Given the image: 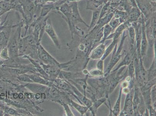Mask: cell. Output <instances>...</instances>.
Masks as SVG:
<instances>
[{"label": "cell", "instance_id": "obj_13", "mask_svg": "<svg viewBox=\"0 0 156 116\" xmlns=\"http://www.w3.org/2000/svg\"><path fill=\"white\" fill-rule=\"evenodd\" d=\"M133 96L131 93H129L127 94L126 97L124 109L122 111L121 114H131L130 113L133 112Z\"/></svg>", "mask_w": 156, "mask_h": 116}, {"label": "cell", "instance_id": "obj_9", "mask_svg": "<svg viewBox=\"0 0 156 116\" xmlns=\"http://www.w3.org/2000/svg\"><path fill=\"white\" fill-rule=\"evenodd\" d=\"M117 45H115L114 48L111 60L110 63H108V66L106 69V73L105 75V76H107L111 73L112 69L114 67L115 65L117 64L121 58L122 56L120 54V53L117 52Z\"/></svg>", "mask_w": 156, "mask_h": 116}, {"label": "cell", "instance_id": "obj_22", "mask_svg": "<svg viewBox=\"0 0 156 116\" xmlns=\"http://www.w3.org/2000/svg\"><path fill=\"white\" fill-rule=\"evenodd\" d=\"M122 90V88L121 87H120L119 94V97H118L117 100L115 104L113 107V110H112V113L114 116H118L119 114L120 111V102H121Z\"/></svg>", "mask_w": 156, "mask_h": 116}, {"label": "cell", "instance_id": "obj_12", "mask_svg": "<svg viewBox=\"0 0 156 116\" xmlns=\"http://www.w3.org/2000/svg\"><path fill=\"white\" fill-rule=\"evenodd\" d=\"M104 43H100L95 49H94L90 55V59L93 60L101 59L106 49V45Z\"/></svg>", "mask_w": 156, "mask_h": 116}, {"label": "cell", "instance_id": "obj_40", "mask_svg": "<svg viewBox=\"0 0 156 116\" xmlns=\"http://www.w3.org/2000/svg\"><path fill=\"white\" fill-rule=\"evenodd\" d=\"M81 1V0H67V2L68 3H70L72 2H77V1Z\"/></svg>", "mask_w": 156, "mask_h": 116}, {"label": "cell", "instance_id": "obj_5", "mask_svg": "<svg viewBox=\"0 0 156 116\" xmlns=\"http://www.w3.org/2000/svg\"><path fill=\"white\" fill-rule=\"evenodd\" d=\"M41 65L46 73L49 76L51 81H53L59 77L62 70L59 67L51 65L45 64L41 62Z\"/></svg>", "mask_w": 156, "mask_h": 116}, {"label": "cell", "instance_id": "obj_36", "mask_svg": "<svg viewBox=\"0 0 156 116\" xmlns=\"http://www.w3.org/2000/svg\"><path fill=\"white\" fill-rule=\"evenodd\" d=\"M151 100L153 103L154 104V108L156 109V86L154 85L153 86V88H152L151 94Z\"/></svg>", "mask_w": 156, "mask_h": 116}, {"label": "cell", "instance_id": "obj_38", "mask_svg": "<svg viewBox=\"0 0 156 116\" xmlns=\"http://www.w3.org/2000/svg\"><path fill=\"white\" fill-rule=\"evenodd\" d=\"M97 68L98 70L100 71L103 72V69H104V63L103 60L101 59L98 62L97 64Z\"/></svg>", "mask_w": 156, "mask_h": 116}, {"label": "cell", "instance_id": "obj_33", "mask_svg": "<svg viewBox=\"0 0 156 116\" xmlns=\"http://www.w3.org/2000/svg\"><path fill=\"white\" fill-rule=\"evenodd\" d=\"M0 59L5 61L9 60L10 59L7 47L4 48L0 52Z\"/></svg>", "mask_w": 156, "mask_h": 116}, {"label": "cell", "instance_id": "obj_8", "mask_svg": "<svg viewBox=\"0 0 156 116\" xmlns=\"http://www.w3.org/2000/svg\"><path fill=\"white\" fill-rule=\"evenodd\" d=\"M138 9L141 11L142 15L147 18L149 15L151 5L147 0H135Z\"/></svg>", "mask_w": 156, "mask_h": 116}, {"label": "cell", "instance_id": "obj_17", "mask_svg": "<svg viewBox=\"0 0 156 116\" xmlns=\"http://www.w3.org/2000/svg\"><path fill=\"white\" fill-rule=\"evenodd\" d=\"M106 99L105 97L99 99L98 100H96L94 101L92 104L91 107L89 108L90 111H91L93 115H96V113H97V110L103 104V103H105Z\"/></svg>", "mask_w": 156, "mask_h": 116}, {"label": "cell", "instance_id": "obj_37", "mask_svg": "<svg viewBox=\"0 0 156 116\" xmlns=\"http://www.w3.org/2000/svg\"><path fill=\"white\" fill-rule=\"evenodd\" d=\"M62 106H63L65 112H66V114L67 116H74L72 111L69 108V106L67 104H64Z\"/></svg>", "mask_w": 156, "mask_h": 116}, {"label": "cell", "instance_id": "obj_25", "mask_svg": "<svg viewBox=\"0 0 156 116\" xmlns=\"http://www.w3.org/2000/svg\"><path fill=\"white\" fill-rule=\"evenodd\" d=\"M117 42L118 39H113L112 42L110 44L108 47L105 50L104 54L101 58V60H104L108 56V55L110 54L112 51L114 49L115 45L117 44Z\"/></svg>", "mask_w": 156, "mask_h": 116}, {"label": "cell", "instance_id": "obj_2", "mask_svg": "<svg viewBox=\"0 0 156 116\" xmlns=\"http://www.w3.org/2000/svg\"><path fill=\"white\" fill-rule=\"evenodd\" d=\"M37 54L38 59L42 63L45 64L56 66L60 69V63L47 51L41 43H38L37 46Z\"/></svg>", "mask_w": 156, "mask_h": 116}, {"label": "cell", "instance_id": "obj_32", "mask_svg": "<svg viewBox=\"0 0 156 116\" xmlns=\"http://www.w3.org/2000/svg\"><path fill=\"white\" fill-rule=\"evenodd\" d=\"M16 79L18 80H20V81L26 82V83H33L32 80L30 78L29 75L28 74H26V73L18 75L17 76Z\"/></svg>", "mask_w": 156, "mask_h": 116}, {"label": "cell", "instance_id": "obj_16", "mask_svg": "<svg viewBox=\"0 0 156 116\" xmlns=\"http://www.w3.org/2000/svg\"><path fill=\"white\" fill-rule=\"evenodd\" d=\"M104 0H88L87 1L86 9L93 11L101 10Z\"/></svg>", "mask_w": 156, "mask_h": 116}, {"label": "cell", "instance_id": "obj_15", "mask_svg": "<svg viewBox=\"0 0 156 116\" xmlns=\"http://www.w3.org/2000/svg\"><path fill=\"white\" fill-rule=\"evenodd\" d=\"M129 24V22H123L120 24L117 28H116V30L113 33L111 34L107 38V39H118V38L120 35L122 33L125 29L126 28L128 27L129 26H130Z\"/></svg>", "mask_w": 156, "mask_h": 116}, {"label": "cell", "instance_id": "obj_20", "mask_svg": "<svg viewBox=\"0 0 156 116\" xmlns=\"http://www.w3.org/2000/svg\"><path fill=\"white\" fill-rule=\"evenodd\" d=\"M133 53H129L126 55L121 63H120L119 66H118L117 68L113 70L112 72H115L119 69L120 67H123V66H129L132 60H133Z\"/></svg>", "mask_w": 156, "mask_h": 116}, {"label": "cell", "instance_id": "obj_14", "mask_svg": "<svg viewBox=\"0 0 156 116\" xmlns=\"http://www.w3.org/2000/svg\"><path fill=\"white\" fill-rule=\"evenodd\" d=\"M54 3L48 2L41 5L40 13L38 17L44 18L48 15L51 12H53L55 9Z\"/></svg>", "mask_w": 156, "mask_h": 116}, {"label": "cell", "instance_id": "obj_21", "mask_svg": "<svg viewBox=\"0 0 156 116\" xmlns=\"http://www.w3.org/2000/svg\"><path fill=\"white\" fill-rule=\"evenodd\" d=\"M69 103L71 104L72 107H74L77 110V111L80 113L82 116L87 111V110L89 109L88 107H86V106L80 105V104L76 103V102L74 101L71 99L70 100Z\"/></svg>", "mask_w": 156, "mask_h": 116}, {"label": "cell", "instance_id": "obj_34", "mask_svg": "<svg viewBox=\"0 0 156 116\" xmlns=\"http://www.w3.org/2000/svg\"><path fill=\"white\" fill-rule=\"evenodd\" d=\"M103 72L100 71L98 69L91 70L88 73V75H90L92 77H97L98 76H103Z\"/></svg>", "mask_w": 156, "mask_h": 116}, {"label": "cell", "instance_id": "obj_31", "mask_svg": "<svg viewBox=\"0 0 156 116\" xmlns=\"http://www.w3.org/2000/svg\"><path fill=\"white\" fill-rule=\"evenodd\" d=\"M110 4H109L108 3L103 5L101 8V10L100 11L99 19L104 17L107 14L109 13L108 12L109 10H110Z\"/></svg>", "mask_w": 156, "mask_h": 116}, {"label": "cell", "instance_id": "obj_29", "mask_svg": "<svg viewBox=\"0 0 156 116\" xmlns=\"http://www.w3.org/2000/svg\"><path fill=\"white\" fill-rule=\"evenodd\" d=\"M142 85L143 86H142L141 88L142 91H145L150 90L151 87L156 85V78L152 80L144 82Z\"/></svg>", "mask_w": 156, "mask_h": 116}, {"label": "cell", "instance_id": "obj_19", "mask_svg": "<svg viewBox=\"0 0 156 116\" xmlns=\"http://www.w3.org/2000/svg\"><path fill=\"white\" fill-rule=\"evenodd\" d=\"M101 10H98L93 11L91 23L90 24V26H89L88 30H91L95 26L99 20V18H100Z\"/></svg>", "mask_w": 156, "mask_h": 116}, {"label": "cell", "instance_id": "obj_18", "mask_svg": "<svg viewBox=\"0 0 156 116\" xmlns=\"http://www.w3.org/2000/svg\"><path fill=\"white\" fill-rule=\"evenodd\" d=\"M103 27L101 28L100 30L98 31V32H96V35H95L94 38L93 39L91 47L90 49V50L89 51L90 53L92 51V50H93L96 44H97V43H100L101 41V39L103 38Z\"/></svg>", "mask_w": 156, "mask_h": 116}, {"label": "cell", "instance_id": "obj_28", "mask_svg": "<svg viewBox=\"0 0 156 116\" xmlns=\"http://www.w3.org/2000/svg\"><path fill=\"white\" fill-rule=\"evenodd\" d=\"M147 81L153 80L156 78V63L154 60L152 65L149 70L148 73H147Z\"/></svg>", "mask_w": 156, "mask_h": 116}, {"label": "cell", "instance_id": "obj_23", "mask_svg": "<svg viewBox=\"0 0 156 116\" xmlns=\"http://www.w3.org/2000/svg\"><path fill=\"white\" fill-rule=\"evenodd\" d=\"M140 15L141 12L138 8L137 7H134L130 9L129 15V18L131 22H134L140 17Z\"/></svg>", "mask_w": 156, "mask_h": 116}, {"label": "cell", "instance_id": "obj_39", "mask_svg": "<svg viewBox=\"0 0 156 116\" xmlns=\"http://www.w3.org/2000/svg\"><path fill=\"white\" fill-rule=\"evenodd\" d=\"M5 113L4 110L0 107V116H5Z\"/></svg>", "mask_w": 156, "mask_h": 116}, {"label": "cell", "instance_id": "obj_26", "mask_svg": "<svg viewBox=\"0 0 156 116\" xmlns=\"http://www.w3.org/2000/svg\"><path fill=\"white\" fill-rule=\"evenodd\" d=\"M123 78V76H119L118 75L117 77L113 79L112 80V81L111 82L110 89H109V93L110 94L113 91L115 88L116 86H117V84H119V83L120 81V80H121Z\"/></svg>", "mask_w": 156, "mask_h": 116}, {"label": "cell", "instance_id": "obj_6", "mask_svg": "<svg viewBox=\"0 0 156 116\" xmlns=\"http://www.w3.org/2000/svg\"><path fill=\"white\" fill-rule=\"evenodd\" d=\"M45 32H46L48 36L51 39L55 46L58 49H60V43L58 37L52 26L51 22L49 18L48 19L45 28Z\"/></svg>", "mask_w": 156, "mask_h": 116}, {"label": "cell", "instance_id": "obj_11", "mask_svg": "<svg viewBox=\"0 0 156 116\" xmlns=\"http://www.w3.org/2000/svg\"><path fill=\"white\" fill-rule=\"evenodd\" d=\"M28 75L34 83L48 86H53V82L45 80L38 73H33L32 74H29Z\"/></svg>", "mask_w": 156, "mask_h": 116}, {"label": "cell", "instance_id": "obj_30", "mask_svg": "<svg viewBox=\"0 0 156 116\" xmlns=\"http://www.w3.org/2000/svg\"><path fill=\"white\" fill-rule=\"evenodd\" d=\"M120 24H121V23L120 22V19L116 17H114V16L113 17L108 23L109 25L112 28L113 30L115 29Z\"/></svg>", "mask_w": 156, "mask_h": 116}, {"label": "cell", "instance_id": "obj_3", "mask_svg": "<svg viewBox=\"0 0 156 116\" xmlns=\"http://www.w3.org/2000/svg\"><path fill=\"white\" fill-rule=\"evenodd\" d=\"M15 28V25L6 20V25L4 29L0 32V52L7 47L10 37L11 29Z\"/></svg>", "mask_w": 156, "mask_h": 116}, {"label": "cell", "instance_id": "obj_4", "mask_svg": "<svg viewBox=\"0 0 156 116\" xmlns=\"http://www.w3.org/2000/svg\"><path fill=\"white\" fill-rule=\"evenodd\" d=\"M72 3V4H71L72 5V9L71 21L73 27L76 29L77 24L82 23L84 24L85 26L89 28V25L85 22L81 16L77 2H74Z\"/></svg>", "mask_w": 156, "mask_h": 116}, {"label": "cell", "instance_id": "obj_24", "mask_svg": "<svg viewBox=\"0 0 156 116\" xmlns=\"http://www.w3.org/2000/svg\"><path fill=\"white\" fill-rule=\"evenodd\" d=\"M112 31H113L112 28L108 24L105 25L103 26V39L101 41L100 43H104L105 41L106 40Z\"/></svg>", "mask_w": 156, "mask_h": 116}, {"label": "cell", "instance_id": "obj_35", "mask_svg": "<svg viewBox=\"0 0 156 116\" xmlns=\"http://www.w3.org/2000/svg\"><path fill=\"white\" fill-rule=\"evenodd\" d=\"M129 66V74L130 76V77L132 78L133 75H134V72H135L134 61H133V60H132L131 63H130Z\"/></svg>", "mask_w": 156, "mask_h": 116}, {"label": "cell", "instance_id": "obj_1", "mask_svg": "<svg viewBox=\"0 0 156 116\" xmlns=\"http://www.w3.org/2000/svg\"><path fill=\"white\" fill-rule=\"evenodd\" d=\"M24 26L23 20L20 21L19 25L16 27L15 32L12 37H10L9 42L7 45L8 51L10 59H15L18 56V45L20 39L22 38V29Z\"/></svg>", "mask_w": 156, "mask_h": 116}, {"label": "cell", "instance_id": "obj_27", "mask_svg": "<svg viewBox=\"0 0 156 116\" xmlns=\"http://www.w3.org/2000/svg\"><path fill=\"white\" fill-rule=\"evenodd\" d=\"M127 28L130 36L131 48L133 49V46H134L135 40L136 39L135 32L134 27L132 25H130Z\"/></svg>", "mask_w": 156, "mask_h": 116}, {"label": "cell", "instance_id": "obj_10", "mask_svg": "<svg viewBox=\"0 0 156 116\" xmlns=\"http://www.w3.org/2000/svg\"><path fill=\"white\" fill-rule=\"evenodd\" d=\"M132 26L134 27L135 32L136 45L137 52L140 51V49L141 45L142 33V27L141 22H134Z\"/></svg>", "mask_w": 156, "mask_h": 116}, {"label": "cell", "instance_id": "obj_7", "mask_svg": "<svg viewBox=\"0 0 156 116\" xmlns=\"http://www.w3.org/2000/svg\"><path fill=\"white\" fill-rule=\"evenodd\" d=\"M142 27V38L140 45V55L141 56H145L147 52L148 45L147 38V33H146V24L145 21L143 16H142L141 19Z\"/></svg>", "mask_w": 156, "mask_h": 116}, {"label": "cell", "instance_id": "obj_41", "mask_svg": "<svg viewBox=\"0 0 156 116\" xmlns=\"http://www.w3.org/2000/svg\"><path fill=\"white\" fill-rule=\"evenodd\" d=\"M4 60H2L0 59V67L2 66V65L3 64Z\"/></svg>", "mask_w": 156, "mask_h": 116}]
</instances>
